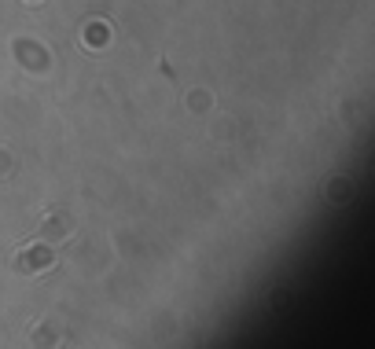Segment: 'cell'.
<instances>
[{
    "mask_svg": "<svg viewBox=\"0 0 375 349\" xmlns=\"http://www.w3.org/2000/svg\"><path fill=\"white\" fill-rule=\"evenodd\" d=\"M44 261H52V253H44V250H34L26 258V268H37V265H44Z\"/></svg>",
    "mask_w": 375,
    "mask_h": 349,
    "instance_id": "6da1fadb",
    "label": "cell"
}]
</instances>
